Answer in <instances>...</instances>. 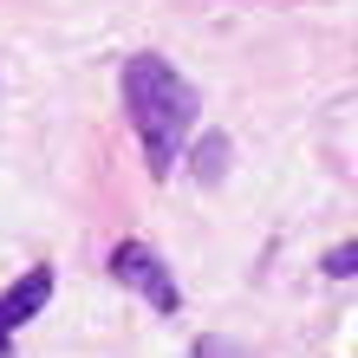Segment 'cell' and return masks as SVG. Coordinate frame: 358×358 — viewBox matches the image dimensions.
Returning a JSON list of instances; mask_svg holds the SVG:
<instances>
[{
	"label": "cell",
	"instance_id": "1",
	"mask_svg": "<svg viewBox=\"0 0 358 358\" xmlns=\"http://www.w3.org/2000/svg\"><path fill=\"white\" fill-rule=\"evenodd\" d=\"M117 85H124V117H131V131L143 143V163L163 182L182 163V143H189V131L202 117V98L163 52H131Z\"/></svg>",
	"mask_w": 358,
	"mask_h": 358
},
{
	"label": "cell",
	"instance_id": "2",
	"mask_svg": "<svg viewBox=\"0 0 358 358\" xmlns=\"http://www.w3.org/2000/svg\"><path fill=\"white\" fill-rule=\"evenodd\" d=\"M111 280L117 287H131V293H143V300H150L157 313H182V287H176V273L163 267V255L150 241H117L111 248Z\"/></svg>",
	"mask_w": 358,
	"mask_h": 358
},
{
	"label": "cell",
	"instance_id": "3",
	"mask_svg": "<svg viewBox=\"0 0 358 358\" xmlns=\"http://www.w3.org/2000/svg\"><path fill=\"white\" fill-rule=\"evenodd\" d=\"M46 300H52V267H27V273H20V280L7 287V293H0V358L13 352L20 326L46 313Z\"/></svg>",
	"mask_w": 358,
	"mask_h": 358
},
{
	"label": "cell",
	"instance_id": "4",
	"mask_svg": "<svg viewBox=\"0 0 358 358\" xmlns=\"http://www.w3.org/2000/svg\"><path fill=\"white\" fill-rule=\"evenodd\" d=\"M189 170H196V182H222V170H228V137L208 131L196 143V157H189Z\"/></svg>",
	"mask_w": 358,
	"mask_h": 358
},
{
	"label": "cell",
	"instance_id": "5",
	"mask_svg": "<svg viewBox=\"0 0 358 358\" xmlns=\"http://www.w3.org/2000/svg\"><path fill=\"white\" fill-rule=\"evenodd\" d=\"M326 273H332V280H352V273H358V241H339V248H332V255H326Z\"/></svg>",
	"mask_w": 358,
	"mask_h": 358
},
{
	"label": "cell",
	"instance_id": "6",
	"mask_svg": "<svg viewBox=\"0 0 358 358\" xmlns=\"http://www.w3.org/2000/svg\"><path fill=\"white\" fill-rule=\"evenodd\" d=\"M196 358H241V352H222V339H202V345H196Z\"/></svg>",
	"mask_w": 358,
	"mask_h": 358
}]
</instances>
